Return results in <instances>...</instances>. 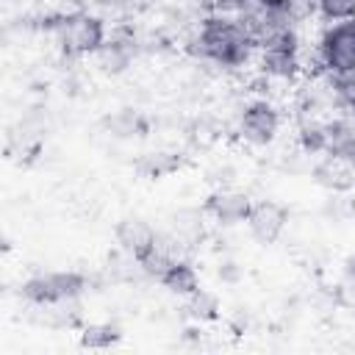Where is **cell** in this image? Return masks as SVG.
Segmentation results:
<instances>
[{
  "instance_id": "cell-4",
  "label": "cell",
  "mask_w": 355,
  "mask_h": 355,
  "mask_svg": "<svg viewBox=\"0 0 355 355\" xmlns=\"http://www.w3.org/2000/svg\"><path fill=\"white\" fill-rule=\"evenodd\" d=\"M316 58L324 75L355 72V19L324 25L316 39Z\"/></svg>"
},
{
  "instance_id": "cell-9",
  "label": "cell",
  "mask_w": 355,
  "mask_h": 355,
  "mask_svg": "<svg viewBox=\"0 0 355 355\" xmlns=\"http://www.w3.org/2000/svg\"><path fill=\"white\" fill-rule=\"evenodd\" d=\"M288 216L291 214H288V208L283 202H277V200H258L252 205V211H250L244 225H247L250 236L261 247H269V244H275L283 236V230L288 225Z\"/></svg>"
},
{
  "instance_id": "cell-20",
  "label": "cell",
  "mask_w": 355,
  "mask_h": 355,
  "mask_svg": "<svg viewBox=\"0 0 355 355\" xmlns=\"http://www.w3.org/2000/svg\"><path fill=\"white\" fill-rule=\"evenodd\" d=\"M180 164H183L180 153H166V150H158V153H144V155L139 158L136 169H139L144 178L158 180V178H166V175H172L175 169H180Z\"/></svg>"
},
{
  "instance_id": "cell-1",
  "label": "cell",
  "mask_w": 355,
  "mask_h": 355,
  "mask_svg": "<svg viewBox=\"0 0 355 355\" xmlns=\"http://www.w3.org/2000/svg\"><path fill=\"white\" fill-rule=\"evenodd\" d=\"M189 50L219 69H241L258 53L236 14H202L189 39Z\"/></svg>"
},
{
  "instance_id": "cell-14",
  "label": "cell",
  "mask_w": 355,
  "mask_h": 355,
  "mask_svg": "<svg viewBox=\"0 0 355 355\" xmlns=\"http://www.w3.org/2000/svg\"><path fill=\"white\" fill-rule=\"evenodd\" d=\"M103 125H105L108 136H114V139L147 136V130H150L147 116H141V114H139V111H133V108H119V111L108 114V116L103 119Z\"/></svg>"
},
{
  "instance_id": "cell-24",
  "label": "cell",
  "mask_w": 355,
  "mask_h": 355,
  "mask_svg": "<svg viewBox=\"0 0 355 355\" xmlns=\"http://www.w3.org/2000/svg\"><path fill=\"white\" fill-rule=\"evenodd\" d=\"M216 275H219L222 283H236V280L241 277V269H239L236 261H222L219 269H216Z\"/></svg>"
},
{
  "instance_id": "cell-23",
  "label": "cell",
  "mask_w": 355,
  "mask_h": 355,
  "mask_svg": "<svg viewBox=\"0 0 355 355\" xmlns=\"http://www.w3.org/2000/svg\"><path fill=\"white\" fill-rule=\"evenodd\" d=\"M94 6H97V11L103 14V17H119V14H125L130 6H133V0H94Z\"/></svg>"
},
{
  "instance_id": "cell-8",
  "label": "cell",
  "mask_w": 355,
  "mask_h": 355,
  "mask_svg": "<svg viewBox=\"0 0 355 355\" xmlns=\"http://www.w3.org/2000/svg\"><path fill=\"white\" fill-rule=\"evenodd\" d=\"M255 200L247 194V191H239V189H214L205 202H202V211L205 216H211L216 225L222 227H233V225H244L250 211H252Z\"/></svg>"
},
{
  "instance_id": "cell-13",
  "label": "cell",
  "mask_w": 355,
  "mask_h": 355,
  "mask_svg": "<svg viewBox=\"0 0 355 355\" xmlns=\"http://www.w3.org/2000/svg\"><path fill=\"white\" fill-rule=\"evenodd\" d=\"M158 283H161V288H166L169 294L186 300V297H191V294L200 288V275H197V266H194L189 258L180 255V258H175V261L164 269V275L158 277Z\"/></svg>"
},
{
  "instance_id": "cell-12",
  "label": "cell",
  "mask_w": 355,
  "mask_h": 355,
  "mask_svg": "<svg viewBox=\"0 0 355 355\" xmlns=\"http://www.w3.org/2000/svg\"><path fill=\"white\" fill-rule=\"evenodd\" d=\"M311 178L316 186H322L324 191H333V194H344L355 186V166L338 161V158H319L313 166H311Z\"/></svg>"
},
{
  "instance_id": "cell-2",
  "label": "cell",
  "mask_w": 355,
  "mask_h": 355,
  "mask_svg": "<svg viewBox=\"0 0 355 355\" xmlns=\"http://www.w3.org/2000/svg\"><path fill=\"white\" fill-rule=\"evenodd\" d=\"M44 31L53 36L58 53L64 58H94V53L108 39V22L103 14L75 8V11H58L47 14L42 19Z\"/></svg>"
},
{
  "instance_id": "cell-16",
  "label": "cell",
  "mask_w": 355,
  "mask_h": 355,
  "mask_svg": "<svg viewBox=\"0 0 355 355\" xmlns=\"http://www.w3.org/2000/svg\"><path fill=\"white\" fill-rule=\"evenodd\" d=\"M202 216H205V211L200 208H180V211H175L172 214V227H169V233L180 241V247H189V244H197L200 239H202Z\"/></svg>"
},
{
  "instance_id": "cell-5",
  "label": "cell",
  "mask_w": 355,
  "mask_h": 355,
  "mask_svg": "<svg viewBox=\"0 0 355 355\" xmlns=\"http://www.w3.org/2000/svg\"><path fill=\"white\" fill-rule=\"evenodd\" d=\"M302 42H300V28H291L275 39H269L266 44L258 47V67L266 78L272 80H297L302 72Z\"/></svg>"
},
{
  "instance_id": "cell-11",
  "label": "cell",
  "mask_w": 355,
  "mask_h": 355,
  "mask_svg": "<svg viewBox=\"0 0 355 355\" xmlns=\"http://www.w3.org/2000/svg\"><path fill=\"white\" fill-rule=\"evenodd\" d=\"M324 125H327V153L324 155L355 166V116L338 111Z\"/></svg>"
},
{
  "instance_id": "cell-21",
  "label": "cell",
  "mask_w": 355,
  "mask_h": 355,
  "mask_svg": "<svg viewBox=\"0 0 355 355\" xmlns=\"http://www.w3.org/2000/svg\"><path fill=\"white\" fill-rule=\"evenodd\" d=\"M313 14L330 25V22H344V19H355V0H313Z\"/></svg>"
},
{
  "instance_id": "cell-17",
  "label": "cell",
  "mask_w": 355,
  "mask_h": 355,
  "mask_svg": "<svg viewBox=\"0 0 355 355\" xmlns=\"http://www.w3.org/2000/svg\"><path fill=\"white\" fill-rule=\"evenodd\" d=\"M327 119L311 116V119H300L297 125V141L300 150L305 155H324L327 153Z\"/></svg>"
},
{
  "instance_id": "cell-6",
  "label": "cell",
  "mask_w": 355,
  "mask_h": 355,
  "mask_svg": "<svg viewBox=\"0 0 355 355\" xmlns=\"http://www.w3.org/2000/svg\"><path fill=\"white\" fill-rule=\"evenodd\" d=\"M280 108L266 97H252L241 105L236 116V133L250 147H269L280 133Z\"/></svg>"
},
{
  "instance_id": "cell-22",
  "label": "cell",
  "mask_w": 355,
  "mask_h": 355,
  "mask_svg": "<svg viewBox=\"0 0 355 355\" xmlns=\"http://www.w3.org/2000/svg\"><path fill=\"white\" fill-rule=\"evenodd\" d=\"M247 0H200L205 14H239Z\"/></svg>"
},
{
  "instance_id": "cell-18",
  "label": "cell",
  "mask_w": 355,
  "mask_h": 355,
  "mask_svg": "<svg viewBox=\"0 0 355 355\" xmlns=\"http://www.w3.org/2000/svg\"><path fill=\"white\" fill-rule=\"evenodd\" d=\"M186 316L197 324H208V322H216L222 316V302L214 291L208 288H197L191 297H186Z\"/></svg>"
},
{
  "instance_id": "cell-15",
  "label": "cell",
  "mask_w": 355,
  "mask_h": 355,
  "mask_svg": "<svg viewBox=\"0 0 355 355\" xmlns=\"http://www.w3.org/2000/svg\"><path fill=\"white\" fill-rule=\"evenodd\" d=\"M122 341V327L116 322H89L78 333V344L83 349H111Z\"/></svg>"
},
{
  "instance_id": "cell-10",
  "label": "cell",
  "mask_w": 355,
  "mask_h": 355,
  "mask_svg": "<svg viewBox=\"0 0 355 355\" xmlns=\"http://www.w3.org/2000/svg\"><path fill=\"white\" fill-rule=\"evenodd\" d=\"M114 241L119 247V252L130 255L133 261H139L155 241H158V230L139 214H128L114 225Z\"/></svg>"
},
{
  "instance_id": "cell-19",
  "label": "cell",
  "mask_w": 355,
  "mask_h": 355,
  "mask_svg": "<svg viewBox=\"0 0 355 355\" xmlns=\"http://www.w3.org/2000/svg\"><path fill=\"white\" fill-rule=\"evenodd\" d=\"M324 86L336 111L355 116V72L349 75H324Z\"/></svg>"
},
{
  "instance_id": "cell-25",
  "label": "cell",
  "mask_w": 355,
  "mask_h": 355,
  "mask_svg": "<svg viewBox=\"0 0 355 355\" xmlns=\"http://www.w3.org/2000/svg\"><path fill=\"white\" fill-rule=\"evenodd\" d=\"M344 280H347V286L355 291V255H349V258L344 261Z\"/></svg>"
},
{
  "instance_id": "cell-3",
  "label": "cell",
  "mask_w": 355,
  "mask_h": 355,
  "mask_svg": "<svg viewBox=\"0 0 355 355\" xmlns=\"http://www.w3.org/2000/svg\"><path fill=\"white\" fill-rule=\"evenodd\" d=\"M92 280L78 269H53V272H36L19 283V297L28 305L36 308H53V305H72L89 291Z\"/></svg>"
},
{
  "instance_id": "cell-7",
  "label": "cell",
  "mask_w": 355,
  "mask_h": 355,
  "mask_svg": "<svg viewBox=\"0 0 355 355\" xmlns=\"http://www.w3.org/2000/svg\"><path fill=\"white\" fill-rule=\"evenodd\" d=\"M139 53H141V42H139L136 31L119 25V28H114L108 33L105 44L94 53V64H97V69L103 75L119 78V75H125L133 67V61L139 58Z\"/></svg>"
}]
</instances>
